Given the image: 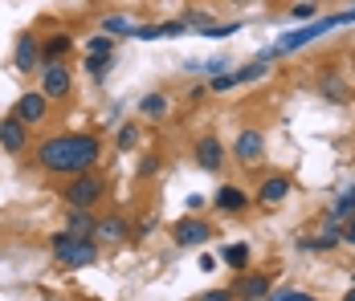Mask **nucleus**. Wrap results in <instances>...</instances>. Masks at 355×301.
Returning a JSON list of instances; mask_svg holds the SVG:
<instances>
[{
  "label": "nucleus",
  "mask_w": 355,
  "mask_h": 301,
  "mask_svg": "<svg viewBox=\"0 0 355 301\" xmlns=\"http://www.w3.org/2000/svg\"><path fill=\"white\" fill-rule=\"evenodd\" d=\"M103 159V138L94 134H53L37 147V163L53 175H82Z\"/></svg>",
  "instance_id": "obj_1"
},
{
  "label": "nucleus",
  "mask_w": 355,
  "mask_h": 301,
  "mask_svg": "<svg viewBox=\"0 0 355 301\" xmlns=\"http://www.w3.org/2000/svg\"><path fill=\"white\" fill-rule=\"evenodd\" d=\"M339 25H355V8H347V12H335V17H322V21H306L302 29L278 37L274 53H294V49H302V45H311V41H319V37H327L331 29H339Z\"/></svg>",
  "instance_id": "obj_2"
},
{
  "label": "nucleus",
  "mask_w": 355,
  "mask_h": 301,
  "mask_svg": "<svg viewBox=\"0 0 355 301\" xmlns=\"http://www.w3.org/2000/svg\"><path fill=\"white\" fill-rule=\"evenodd\" d=\"M53 257H58V265H66V268H82V265H94L98 261V244L90 236L58 232L53 236Z\"/></svg>",
  "instance_id": "obj_3"
},
{
  "label": "nucleus",
  "mask_w": 355,
  "mask_h": 301,
  "mask_svg": "<svg viewBox=\"0 0 355 301\" xmlns=\"http://www.w3.org/2000/svg\"><path fill=\"white\" fill-rule=\"evenodd\" d=\"M103 200V175H94V171H82V175H73L70 183H66V203L70 208H94V203Z\"/></svg>",
  "instance_id": "obj_4"
},
{
  "label": "nucleus",
  "mask_w": 355,
  "mask_h": 301,
  "mask_svg": "<svg viewBox=\"0 0 355 301\" xmlns=\"http://www.w3.org/2000/svg\"><path fill=\"white\" fill-rule=\"evenodd\" d=\"M233 155H237L241 167H257L261 155H266V134L257 131V127H245V131L237 134V143H233Z\"/></svg>",
  "instance_id": "obj_5"
},
{
  "label": "nucleus",
  "mask_w": 355,
  "mask_h": 301,
  "mask_svg": "<svg viewBox=\"0 0 355 301\" xmlns=\"http://www.w3.org/2000/svg\"><path fill=\"white\" fill-rule=\"evenodd\" d=\"M73 86L70 69H66V62H45V82H41V94L53 102V98H66Z\"/></svg>",
  "instance_id": "obj_6"
},
{
  "label": "nucleus",
  "mask_w": 355,
  "mask_h": 301,
  "mask_svg": "<svg viewBox=\"0 0 355 301\" xmlns=\"http://www.w3.org/2000/svg\"><path fill=\"white\" fill-rule=\"evenodd\" d=\"M12 114H17L25 127H37V122L49 114V98H45L41 90H29V94H21V98H17V110H12Z\"/></svg>",
  "instance_id": "obj_7"
},
{
  "label": "nucleus",
  "mask_w": 355,
  "mask_h": 301,
  "mask_svg": "<svg viewBox=\"0 0 355 301\" xmlns=\"http://www.w3.org/2000/svg\"><path fill=\"white\" fill-rule=\"evenodd\" d=\"M213 236V228L205 224V220H192V216H184L176 228H172V240H176L180 248H196V244H205Z\"/></svg>",
  "instance_id": "obj_8"
},
{
  "label": "nucleus",
  "mask_w": 355,
  "mask_h": 301,
  "mask_svg": "<svg viewBox=\"0 0 355 301\" xmlns=\"http://www.w3.org/2000/svg\"><path fill=\"white\" fill-rule=\"evenodd\" d=\"M25 143H29V131H25V122H21L17 114H12V118H0V147H4L8 155H21Z\"/></svg>",
  "instance_id": "obj_9"
},
{
  "label": "nucleus",
  "mask_w": 355,
  "mask_h": 301,
  "mask_svg": "<svg viewBox=\"0 0 355 301\" xmlns=\"http://www.w3.org/2000/svg\"><path fill=\"white\" fill-rule=\"evenodd\" d=\"M37 62H41V41L33 33H21L17 37V53H12V66L21 69V73H33Z\"/></svg>",
  "instance_id": "obj_10"
},
{
  "label": "nucleus",
  "mask_w": 355,
  "mask_h": 301,
  "mask_svg": "<svg viewBox=\"0 0 355 301\" xmlns=\"http://www.w3.org/2000/svg\"><path fill=\"white\" fill-rule=\"evenodd\" d=\"M188 33L184 21H164V25H135V41H176V37Z\"/></svg>",
  "instance_id": "obj_11"
},
{
  "label": "nucleus",
  "mask_w": 355,
  "mask_h": 301,
  "mask_svg": "<svg viewBox=\"0 0 355 301\" xmlns=\"http://www.w3.org/2000/svg\"><path fill=\"white\" fill-rule=\"evenodd\" d=\"M196 163L205 171H216L225 163V147H220V138L216 134H205V138H196Z\"/></svg>",
  "instance_id": "obj_12"
},
{
  "label": "nucleus",
  "mask_w": 355,
  "mask_h": 301,
  "mask_svg": "<svg viewBox=\"0 0 355 301\" xmlns=\"http://www.w3.org/2000/svg\"><path fill=\"white\" fill-rule=\"evenodd\" d=\"M233 293H237V298H249V301H261L270 293V277H266V273H249V277H241V281L233 285Z\"/></svg>",
  "instance_id": "obj_13"
},
{
  "label": "nucleus",
  "mask_w": 355,
  "mask_h": 301,
  "mask_svg": "<svg viewBox=\"0 0 355 301\" xmlns=\"http://www.w3.org/2000/svg\"><path fill=\"white\" fill-rule=\"evenodd\" d=\"M290 196V179L286 175H270V179H261V188H257V200L266 203H282Z\"/></svg>",
  "instance_id": "obj_14"
},
{
  "label": "nucleus",
  "mask_w": 355,
  "mask_h": 301,
  "mask_svg": "<svg viewBox=\"0 0 355 301\" xmlns=\"http://www.w3.org/2000/svg\"><path fill=\"white\" fill-rule=\"evenodd\" d=\"M213 203L220 208V212H241V208L249 203V196L241 192V188H237V183H225V188H220V192L213 196Z\"/></svg>",
  "instance_id": "obj_15"
},
{
  "label": "nucleus",
  "mask_w": 355,
  "mask_h": 301,
  "mask_svg": "<svg viewBox=\"0 0 355 301\" xmlns=\"http://www.w3.org/2000/svg\"><path fill=\"white\" fill-rule=\"evenodd\" d=\"M94 232L103 236V240H127V236H131V224H127L123 216H103V220L94 224Z\"/></svg>",
  "instance_id": "obj_16"
},
{
  "label": "nucleus",
  "mask_w": 355,
  "mask_h": 301,
  "mask_svg": "<svg viewBox=\"0 0 355 301\" xmlns=\"http://www.w3.org/2000/svg\"><path fill=\"white\" fill-rule=\"evenodd\" d=\"M98 33H107V37H131V33H135V21L114 12V17H103V21H98Z\"/></svg>",
  "instance_id": "obj_17"
},
{
  "label": "nucleus",
  "mask_w": 355,
  "mask_h": 301,
  "mask_svg": "<svg viewBox=\"0 0 355 301\" xmlns=\"http://www.w3.org/2000/svg\"><path fill=\"white\" fill-rule=\"evenodd\" d=\"M70 37L66 33H58V37H49V41H45V45H41V62H62V57H66V53H70Z\"/></svg>",
  "instance_id": "obj_18"
},
{
  "label": "nucleus",
  "mask_w": 355,
  "mask_h": 301,
  "mask_svg": "<svg viewBox=\"0 0 355 301\" xmlns=\"http://www.w3.org/2000/svg\"><path fill=\"white\" fill-rule=\"evenodd\" d=\"M335 244H343V236H339V224H335V220H327L322 232L315 236V240H306V248H335Z\"/></svg>",
  "instance_id": "obj_19"
},
{
  "label": "nucleus",
  "mask_w": 355,
  "mask_h": 301,
  "mask_svg": "<svg viewBox=\"0 0 355 301\" xmlns=\"http://www.w3.org/2000/svg\"><path fill=\"white\" fill-rule=\"evenodd\" d=\"M343 216H355V183L339 192V200L331 203V220H343Z\"/></svg>",
  "instance_id": "obj_20"
},
{
  "label": "nucleus",
  "mask_w": 355,
  "mask_h": 301,
  "mask_svg": "<svg viewBox=\"0 0 355 301\" xmlns=\"http://www.w3.org/2000/svg\"><path fill=\"white\" fill-rule=\"evenodd\" d=\"M220 261H225L229 268H237V273H241V268L249 265V244H225V253H220Z\"/></svg>",
  "instance_id": "obj_21"
},
{
  "label": "nucleus",
  "mask_w": 355,
  "mask_h": 301,
  "mask_svg": "<svg viewBox=\"0 0 355 301\" xmlns=\"http://www.w3.org/2000/svg\"><path fill=\"white\" fill-rule=\"evenodd\" d=\"M139 110L147 114V118H164V114H168V98H164V94H143Z\"/></svg>",
  "instance_id": "obj_22"
},
{
  "label": "nucleus",
  "mask_w": 355,
  "mask_h": 301,
  "mask_svg": "<svg viewBox=\"0 0 355 301\" xmlns=\"http://www.w3.org/2000/svg\"><path fill=\"white\" fill-rule=\"evenodd\" d=\"M70 232L73 236H90L94 232V220H90L82 208H70Z\"/></svg>",
  "instance_id": "obj_23"
},
{
  "label": "nucleus",
  "mask_w": 355,
  "mask_h": 301,
  "mask_svg": "<svg viewBox=\"0 0 355 301\" xmlns=\"http://www.w3.org/2000/svg\"><path fill=\"white\" fill-rule=\"evenodd\" d=\"M114 143H119V151H131V147L139 143V127H135V122L119 127V134H114Z\"/></svg>",
  "instance_id": "obj_24"
},
{
  "label": "nucleus",
  "mask_w": 355,
  "mask_h": 301,
  "mask_svg": "<svg viewBox=\"0 0 355 301\" xmlns=\"http://www.w3.org/2000/svg\"><path fill=\"white\" fill-rule=\"evenodd\" d=\"M266 301H319V298H311V293H302V289H270Z\"/></svg>",
  "instance_id": "obj_25"
},
{
  "label": "nucleus",
  "mask_w": 355,
  "mask_h": 301,
  "mask_svg": "<svg viewBox=\"0 0 355 301\" xmlns=\"http://www.w3.org/2000/svg\"><path fill=\"white\" fill-rule=\"evenodd\" d=\"M86 69H90V77H98V82H103V77L110 73V57H98V53H90V57H86Z\"/></svg>",
  "instance_id": "obj_26"
},
{
  "label": "nucleus",
  "mask_w": 355,
  "mask_h": 301,
  "mask_svg": "<svg viewBox=\"0 0 355 301\" xmlns=\"http://www.w3.org/2000/svg\"><path fill=\"white\" fill-rule=\"evenodd\" d=\"M233 33H241V21H233V25H209L205 29V37H213V41H225V37H233Z\"/></svg>",
  "instance_id": "obj_27"
},
{
  "label": "nucleus",
  "mask_w": 355,
  "mask_h": 301,
  "mask_svg": "<svg viewBox=\"0 0 355 301\" xmlns=\"http://www.w3.org/2000/svg\"><path fill=\"white\" fill-rule=\"evenodd\" d=\"M200 73H209V77H216V73H229V57H213V62H205V66H196ZM192 69V73H196Z\"/></svg>",
  "instance_id": "obj_28"
},
{
  "label": "nucleus",
  "mask_w": 355,
  "mask_h": 301,
  "mask_svg": "<svg viewBox=\"0 0 355 301\" xmlns=\"http://www.w3.org/2000/svg\"><path fill=\"white\" fill-rule=\"evenodd\" d=\"M110 49H114V41H110L107 33L90 37V53H98V57H110Z\"/></svg>",
  "instance_id": "obj_29"
},
{
  "label": "nucleus",
  "mask_w": 355,
  "mask_h": 301,
  "mask_svg": "<svg viewBox=\"0 0 355 301\" xmlns=\"http://www.w3.org/2000/svg\"><path fill=\"white\" fill-rule=\"evenodd\" d=\"M233 86H237V82H233V69H229V73H216L213 82H209V90H216V94H225V90H233Z\"/></svg>",
  "instance_id": "obj_30"
},
{
  "label": "nucleus",
  "mask_w": 355,
  "mask_h": 301,
  "mask_svg": "<svg viewBox=\"0 0 355 301\" xmlns=\"http://www.w3.org/2000/svg\"><path fill=\"white\" fill-rule=\"evenodd\" d=\"M233 298H237L233 289H209V293H200L196 301H233Z\"/></svg>",
  "instance_id": "obj_31"
},
{
  "label": "nucleus",
  "mask_w": 355,
  "mask_h": 301,
  "mask_svg": "<svg viewBox=\"0 0 355 301\" xmlns=\"http://www.w3.org/2000/svg\"><path fill=\"white\" fill-rule=\"evenodd\" d=\"M322 90L331 94V102H343V82H339V77H331V82H322Z\"/></svg>",
  "instance_id": "obj_32"
},
{
  "label": "nucleus",
  "mask_w": 355,
  "mask_h": 301,
  "mask_svg": "<svg viewBox=\"0 0 355 301\" xmlns=\"http://www.w3.org/2000/svg\"><path fill=\"white\" fill-rule=\"evenodd\" d=\"M155 171H159V159H155V155H147V159L139 163V175H155Z\"/></svg>",
  "instance_id": "obj_33"
},
{
  "label": "nucleus",
  "mask_w": 355,
  "mask_h": 301,
  "mask_svg": "<svg viewBox=\"0 0 355 301\" xmlns=\"http://www.w3.org/2000/svg\"><path fill=\"white\" fill-rule=\"evenodd\" d=\"M339 236H343L347 244H355V216H352V220H347V224H343V228H339Z\"/></svg>",
  "instance_id": "obj_34"
},
{
  "label": "nucleus",
  "mask_w": 355,
  "mask_h": 301,
  "mask_svg": "<svg viewBox=\"0 0 355 301\" xmlns=\"http://www.w3.org/2000/svg\"><path fill=\"white\" fill-rule=\"evenodd\" d=\"M311 17H315V8H311V4H298V8H294V21H311Z\"/></svg>",
  "instance_id": "obj_35"
},
{
  "label": "nucleus",
  "mask_w": 355,
  "mask_h": 301,
  "mask_svg": "<svg viewBox=\"0 0 355 301\" xmlns=\"http://www.w3.org/2000/svg\"><path fill=\"white\" fill-rule=\"evenodd\" d=\"M205 208V196H188V212H200Z\"/></svg>",
  "instance_id": "obj_36"
},
{
  "label": "nucleus",
  "mask_w": 355,
  "mask_h": 301,
  "mask_svg": "<svg viewBox=\"0 0 355 301\" xmlns=\"http://www.w3.org/2000/svg\"><path fill=\"white\" fill-rule=\"evenodd\" d=\"M200 268H205V273H213V268H216V257H209V253H205V257H200Z\"/></svg>",
  "instance_id": "obj_37"
},
{
  "label": "nucleus",
  "mask_w": 355,
  "mask_h": 301,
  "mask_svg": "<svg viewBox=\"0 0 355 301\" xmlns=\"http://www.w3.org/2000/svg\"><path fill=\"white\" fill-rule=\"evenodd\" d=\"M343 301H355V289H352V293H347V298H343Z\"/></svg>",
  "instance_id": "obj_38"
},
{
  "label": "nucleus",
  "mask_w": 355,
  "mask_h": 301,
  "mask_svg": "<svg viewBox=\"0 0 355 301\" xmlns=\"http://www.w3.org/2000/svg\"><path fill=\"white\" fill-rule=\"evenodd\" d=\"M233 301H237V298H233ZM241 301H249V298H241Z\"/></svg>",
  "instance_id": "obj_39"
}]
</instances>
